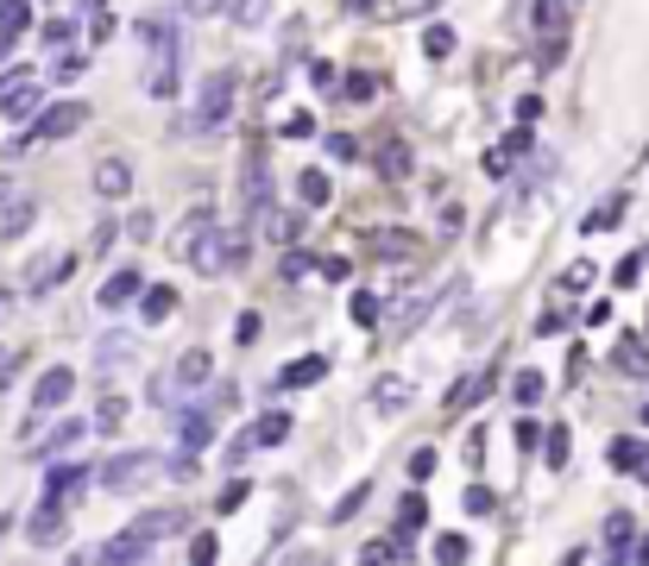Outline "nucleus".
<instances>
[{"mask_svg":"<svg viewBox=\"0 0 649 566\" xmlns=\"http://www.w3.org/2000/svg\"><path fill=\"white\" fill-rule=\"evenodd\" d=\"M139 44L152 51L145 63V95L152 101H171L183 89V39L171 20H139Z\"/></svg>","mask_w":649,"mask_h":566,"instance_id":"1","label":"nucleus"},{"mask_svg":"<svg viewBox=\"0 0 649 566\" xmlns=\"http://www.w3.org/2000/svg\"><path fill=\"white\" fill-rule=\"evenodd\" d=\"M234 101H240V82L227 76V70H215V76L196 89V107H190V120H183V133L221 138L227 133V120H234Z\"/></svg>","mask_w":649,"mask_h":566,"instance_id":"2","label":"nucleus"},{"mask_svg":"<svg viewBox=\"0 0 649 566\" xmlns=\"http://www.w3.org/2000/svg\"><path fill=\"white\" fill-rule=\"evenodd\" d=\"M183 258H190V265H196L202 277L240 271V265H246V234H234V227H209V234H202Z\"/></svg>","mask_w":649,"mask_h":566,"instance_id":"3","label":"nucleus"},{"mask_svg":"<svg viewBox=\"0 0 649 566\" xmlns=\"http://www.w3.org/2000/svg\"><path fill=\"white\" fill-rule=\"evenodd\" d=\"M152 478H164V460H158V453H114V460L101 466V491H114V497H133V491H145Z\"/></svg>","mask_w":649,"mask_h":566,"instance_id":"4","label":"nucleus"},{"mask_svg":"<svg viewBox=\"0 0 649 566\" xmlns=\"http://www.w3.org/2000/svg\"><path fill=\"white\" fill-rule=\"evenodd\" d=\"M272 208V171H265V152H246L240 157V215L253 220V215H265Z\"/></svg>","mask_w":649,"mask_h":566,"instance_id":"5","label":"nucleus"},{"mask_svg":"<svg viewBox=\"0 0 649 566\" xmlns=\"http://www.w3.org/2000/svg\"><path fill=\"white\" fill-rule=\"evenodd\" d=\"M82 126H89V101H51V107L32 114V133L26 138H77Z\"/></svg>","mask_w":649,"mask_h":566,"instance_id":"6","label":"nucleus"},{"mask_svg":"<svg viewBox=\"0 0 649 566\" xmlns=\"http://www.w3.org/2000/svg\"><path fill=\"white\" fill-rule=\"evenodd\" d=\"M39 220V202L26 196V189H0V246H13Z\"/></svg>","mask_w":649,"mask_h":566,"instance_id":"7","label":"nucleus"},{"mask_svg":"<svg viewBox=\"0 0 649 566\" xmlns=\"http://www.w3.org/2000/svg\"><path fill=\"white\" fill-rule=\"evenodd\" d=\"M70 397H77V371H70V366H51L39 384H32V410L51 415V410H63Z\"/></svg>","mask_w":649,"mask_h":566,"instance_id":"8","label":"nucleus"},{"mask_svg":"<svg viewBox=\"0 0 649 566\" xmlns=\"http://www.w3.org/2000/svg\"><path fill=\"white\" fill-rule=\"evenodd\" d=\"M139 535V542L145 547H158V542H171V535H183V528H190V516H183V510H145V516H133V523H126Z\"/></svg>","mask_w":649,"mask_h":566,"instance_id":"9","label":"nucleus"},{"mask_svg":"<svg viewBox=\"0 0 649 566\" xmlns=\"http://www.w3.org/2000/svg\"><path fill=\"white\" fill-rule=\"evenodd\" d=\"M70 271H77V258H70V253H44V258H32V265H26V290H32V296H51Z\"/></svg>","mask_w":649,"mask_h":566,"instance_id":"10","label":"nucleus"},{"mask_svg":"<svg viewBox=\"0 0 649 566\" xmlns=\"http://www.w3.org/2000/svg\"><path fill=\"white\" fill-rule=\"evenodd\" d=\"M435 309H442V290H429V296H410V302H404V309H397L392 321H385V333H392V340H410V333L423 328V321H429Z\"/></svg>","mask_w":649,"mask_h":566,"instance_id":"11","label":"nucleus"},{"mask_svg":"<svg viewBox=\"0 0 649 566\" xmlns=\"http://www.w3.org/2000/svg\"><path fill=\"white\" fill-rule=\"evenodd\" d=\"M63 528H70V510H63V504H39V510H32V523H26V542H32V547H58Z\"/></svg>","mask_w":649,"mask_h":566,"instance_id":"12","label":"nucleus"},{"mask_svg":"<svg viewBox=\"0 0 649 566\" xmlns=\"http://www.w3.org/2000/svg\"><path fill=\"white\" fill-rule=\"evenodd\" d=\"M133 296H145V271H139V265H120V271L101 284V309H126Z\"/></svg>","mask_w":649,"mask_h":566,"instance_id":"13","label":"nucleus"},{"mask_svg":"<svg viewBox=\"0 0 649 566\" xmlns=\"http://www.w3.org/2000/svg\"><path fill=\"white\" fill-rule=\"evenodd\" d=\"M82 491H89V466H51V485H44V504H77Z\"/></svg>","mask_w":649,"mask_h":566,"instance_id":"14","label":"nucleus"},{"mask_svg":"<svg viewBox=\"0 0 649 566\" xmlns=\"http://www.w3.org/2000/svg\"><path fill=\"white\" fill-rule=\"evenodd\" d=\"M39 107H44V101H39V82H32V76L7 82V95H0V114H7V120H32Z\"/></svg>","mask_w":649,"mask_h":566,"instance_id":"15","label":"nucleus"},{"mask_svg":"<svg viewBox=\"0 0 649 566\" xmlns=\"http://www.w3.org/2000/svg\"><path fill=\"white\" fill-rule=\"evenodd\" d=\"M315 378H328V359H322V352H303L296 366H284L272 378V391H303V384H315Z\"/></svg>","mask_w":649,"mask_h":566,"instance_id":"16","label":"nucleus"},{"mask_svg":"<svg viewBox=\"0 0 649 566\" xmlns=\"http://www.w3.org/2000/svg\"><path fill=\"white\" fill-rule=\"evenodd\" d=\"M215 441V410H190L178 422V453H202Z\"/></svg>","mask_w":649,"mask_h":566,"instance_id":"17","label":"nucleus"},{"mask_svg":"<svg viewBox=\"0 0 649 566\" xmlns=\"http://www.w3.org/2000/svg\"><path fill=\"white\" fill-rule=\"evenodd\" d=\"M126 189H133V164H126V157H101L95 164V196L120 202Z\"/></svg>","mask_w":649,"mask_h":566,"instance_id":"18","label":"nucleus"},{"mask_svg":"<svg viewBox=\"0 0 649 566\" xmlns=\"http://www.w3.org/2000/svg\"><path fill=\"white\" fill-rule=\"evenodd\" d=\"M265 239H277V246H296L303 239V208H265Z\"/></svg>","mask_w":649,"mask_h":566,"instance_id":"19","label":"nucleus"},{"mask_svg":"<svg viewBox=\"0 0 649 566\" xmlns=\"http://www.w3.org/2000/svg\"><path fill=\"white\" fill-rule=\"evenodd\" d=\"M209 371H215V366H209V352L190 347L178 359V371H171V384H178V391H202V384H209Z\"/></svg>","mask_w":649,"mask_h":566,"instance_id":"20","label":"nucleus"},{"mask_svg":"<svg viewBox=\"0 0 649 566\" xmlns=\"http://www.w3.org/2000/svg\"><path fill=\"white\" fill-rule=\"evenodd\" d=\"M82 434H89V422H58V429L44 434V441H39L32 453H39V460H58V453H70V447H77Z\"/></svg>","mask_w":649,"mask_h":566,"instance_id":"21","label":"nucleus"},{"mask_svg":"<svg viewBox=\"0 0 649 566\" xmlns=\"http://www.w3.org/2000/svg\"><path fill=\"white\" fill-rule=\"evenodd\" d=\"M530 20H536V32L561 39V32H568V0H536V7H530Z\"/></svg>","mask_w":649,"mask_h":566,"instance_id":"22","label":"nucleus"},{"mask_svg":"<svg viewBox=\"0 0 649 566\" xmlns=\"http://www.w3.org/2000/svg\"><path fill=\"white\" fill-rule=\"evenodd\" d=\"M209 227H215V215H209V208H196V215H183V220H178V239H171V253L183 258V253H190V246H196L202 234H209Z\"/></svg>","mask_w":649,"mask_h":566,"instance_id":"23","label":"nucleus"},{"mask_svg":"<svg viewBox=\"0 0 649 566\" xmlns=\"http://www.w3.org/2000/svg\"><path fill=\"white\" fill-rule=\"evenodd\" d=\"M630 535H637V523H630V510H611V516H606V554H611V560H625Z\"/></svg>","mask_w":649,"mask_h":566,"instance_id":"24","label":"nucleus"},{"mask_svg":"<svg viewBox=\"0 0 649 566\" xmlns=\"http://www.w3.org/2000/svg\"><path fill=\"white\" fill-rule=\"evenodd\" d=\"M328 196H335V183H328L322 171H303V176H296V202H303V208H322Z\"/></svg>","mask_w":649,"mask_h":566,"instance_id":"25","label":"nucleus"},{"mask_svg":"<svg viewBox=\"0 0 649 566\" xmlns=\"http://www.w3.org/2000/svg\"><path fill=\"white\" fill-rule=\"evenodd\" d=\"M171 309H178V290H171V284H145V302H139V315H145V321H164Z\"/></svg>","mask_w":649,"mask_h":566,"instance_id":"26","label":"nucleus"},{"mask_svg":"<svg viewBox=\"0 0 649 566\" xmlns=\"http://www.w3.org/2000/svg\"><path fill=\"white\" fill-rule=\"evenodd\" d=\"M277 441H291V415L284 410L258 415V429H253V447H277Z\"/></svg>","mask_w":649,"mask_h":566,"instance_id":"27","label":"nucleus"},{"mask_svg":"<svg viewBox=\"0 0 649 566\" xmlns=\"http://www.w3.org/2000/svg\"><path fill=\"white\" fill-rule=\"evenodd\" d=\"M378 171L385 176H410V145H404V138H385V145H378Z\"/></svg>","mask_w":649,"mask_h":566,"instance_id":"28","label":"nucleus"},{"mask_svg":"<svg viewBox=\"0 0 649 566\" xmlns=\"http://www.w3.org/2000/svg\"><path fill=\"white\" fill-rule=\"evenodd\" d=\"M26 25H32V7L26 0H0V39H20Z\"/></svg>","mask_w":649,"mask_h":566,"instance_id":"29","label":"nucleus"},{"mask_svg":"<svg viewBox=\"0 0 649 566\" xmlns=\"http://www.w3.org/2000/svg\"><path fill=\"white\" fill-rule=\"evenodd\" d=\"M511 397L524 403V410H536V403H542V371H517V378H511Z\"/></svg>","mask_w":649,"mask_h":566,"instance_id":"30","label":"nucleus"},{"mask_svg":"<svg viewBox=\"0 0 649 566\" xmlns=\"http://www.w3.org/2000/svg\"><path fill=\"white\" fill-rule=\"evenodd\" d=\"M454 25H429V32H423V51H429V58H454Z\"/></svg>","mask_w":649,"mask_h":566,"instance_id":"31","label":"nucleus"},{"mask_svg":"<svg viewBox=\"0 0 649 566\" xmlns=\"http://www.w3.org/2000/svg\"><path fill=\"white\" fill-rule=\"evenodd\" d=\"M618 215H625V196L599 202V208H592V215H587V234H606V227H611V220H618Z\"/></svg>","mask_w":649,"mask_h":566,"instance_id":"32","label":"nucleus"},{"mask_svg":"<svg viewBox=\"0 0 649 566\" xmlns=\"http://www.w3.org/2000/svg\"><path fill=\"white\" fill-rule=\"evenodd\" d=\"M423 516H429V510H423V497H404V504H397V528H404V535H416V528H423Z\"/></svg>","mask_w":649,"mask_h":566,"instance_id":"33","label":"nucleus"},{"mask_svg":"<svg viewBox=\"0 0 649 566\" xmlns=\"http://www.w3.org/2000/svg\"><path fill=\"white\" fill-rule=\"evenodd\" d=\"M126 347H133L126 333H108V340H101V352H95V366H120V359H126Z\"/></svg>","mask_w":649,"mask_h":566,"instance_id":"34","label":"nucleus"},{"mask_svg":"<svg viewBox=\"0 0 649 566\" xmlns=\"http://www.w3.org/2000/svg\"><path fill=\"white\" fill-rule=\"evenodd\" d=\"M227 13H234V25H258L265 20V0H227Z\"/></svg>","mask_w":649,"mask_h":566,"instance_id":"35","label":"nucleus"},{"mask_svg":"<svg viewBox=\"0 0 649 566\" xmlns=\"http://www.w3.org/2000/svg\"><path fill=\"white\" fill-rule=\"evenodd\" d=\"M404 403H410V391H404L397 378H385V384H378V410H404Z\"/></svg>","mask_w":649,"mask_h":566,"instance_id":"36","label":"nucleus"},{"mask_svg":"<svg viewBox=\"0 0 649 566\" xmlns=\"http://www.w3.org/2000/svg\"><path fill=\"white\" fill-rule=\"evenodd\" d=\"M303 271H310V258H303V253H284V258H277V284H296Z\"/></svg>","mask_w":649,"mask_h":566,"instance_id":"37","label":"nucleus"},{"mask_svg":"<svg viewBox=\"0 0 649 566\" xmlns=\"http://www.w3.org/2000/svg\"><path fill=\"white\" fill-rule=\"evenodd\" d=\"M39 39L51 44V51H63V44L77 39V25H70V20H51V25H44V32H39Z\"/></svg>","mask_w":649,"mask_h":566,"instance_id":"38","label":"nucleus"},{"mask_svg":"<svg viewBox=\"0 0 649 566\" xmlns=\"http://www.w3.org/2000/svg\"><path fill=\"white\" fill-rule=\"evenodd\" d=\"M542 453H549V466H568V429H549Z\"/></svg>","mask_w":649,"mask_h":566,"instance_id":"39","label":"nucleus"},{"mask_svg":"<svg viewBox=\"0 0 649 566\" xmlns=\"http://www.w3.org/2000/svg\"><path fill=\"white\" fill-rule=\"evenodd\" d=\"M435 560H467V542L460 535H435Z\"/></svg>","mask_w":649,"mask_h":566,"instance_id":"40","label":"nucleus"},{"mask_svg":"<svg viewBox=\"0 0 649 566\" xmlns=\"http://www.w3.org/2000/svg\"><path fill=\"white\" fill-rule=\"evenodd\" d=\"M373 95H378V76H366V70L347 76V101H373Z\"/></svg>","mask_w":649,"mask_h":566,"instance_id":"41","label":"nucleus"},{"mask_svg":"<svg viewBox=\"0 0 649 566\" xmlns=\"http://www.w3.org/2000/svg\"><path fill=\"white\" fill-rule=\"evenodd\" d=\"M618 366L625 371H649V352L637 347V340H625V347H618Z\"/></svg>","mask_w":649,"mask_h":566,"instance_id":"42","label":"nucleus"},{"mask_svg":"<svg viewBox=\"0 0 649 566\" xmlns=\"http://www.w3.org/2000/svg\"><path fill=\"white\" fill-rule=\"evenodd\" d=\"M120 234H126V239H139V246H145V239H152V208H139V215L126 220V227H120Z\"/></svg>","mask_w":649,"mask_h":566,"instance_id":"43","label":"nucleus"},{"mask_svg":"<svg viewBox=\"0 0 649 566\" xmlns=\"http://www.w3.org/2000/svg\"><path fill=\"white\" fill-rule=\"evenodd\" d=\"M530 120H524V126H511V133H505V157H517V152H530Z\"/></svg>","mask_w":649,"mask_h":566,"instance_id":"44","label":"nucleus"},{"mask_svg":"<svg viewBox=\"0 0 649 566\" xmlns=\"http://www.w3.org/2000/svg\"><path fill=\"white\" fill-rule=\"evenodd\" d=\"M120 415H126V403H120V397H108V403L95 410V429H120Z\"/></svg>","mask_w":649,"mask_h":566,"instance_id":"45","label":"nucleus"},{"mask_svg":"<svg viewBox=\"0 0 649 566\" xmlns=\"http://www.w3.org/2000/svg\"><path fill=\"white\" fill-rule=\"evenodd\" d=\"M435 0H392V7H385V13H392V20H416V13H429Z\"/></svg>","mask_w":649,"mask_h":566,"instance_id":"46","label":"nucleus"},{"mask_svg":"<svg viewBox=\"0 0 649 566\" xmlns=\"http://www.w3.org/2000/svg\"><path fill=\"white\" fill-rule=\"evenodd\" d=\"M354 321H366V328L378 321V296H373V290H359V296H354Z\"/></svg>","mask_w":649,"mask_h":566,"instance_id":"47","label":"nucleus"},{"mask_svg":"<svg viewBox=\"0 0 649 566\" xmlns=\"http://www.w3.org/2000/svg\"><path fill=\"white\" fill-rule=\"evenodd\" d=\"M246 460H253V434H240V441H227V466H246Z\"/></svg>","mask_w":649,"mask_h":566,"instance_id":"48","label":"nucleus"},{"mask_svg":"<svg viewBox=\"0 0 649 566\" xmlns=\"http://www.w3.org/2000/svg\"><path fill=\"white\" fill-rule=\"evenodd\" d=\"M190 20H209V13H227V0H183Z\"/></svg>","mask_w":649,"mask_h":566,"instance_id":"49","label":"nucleus"},{"mask_svg":"<svg viewBox=\"0 0 649 566\" xmlns=\"http://www.w3.org/2000/svg\"><path fill=\"white\" fill-rule=\"evenodd\" d=\"M234 340H240V347H253V340H258V315H253V309L234 321Z\"/></svg>","mask_w":649,"mask_h":566,"instance_id":"50","label":"nucleus"},{"mask_svg":"<svg viewBox=\"0 0 649 566\" xmlns=\"http://www.w3.org/2000/svg\"><path fill=\"white\" fill-rule=\"evenodd\" d=\"M246 497H253V485H246V478H234V485L221 491V510H240Z\"/></svg>","mask_w":649,"mask_h":566,"instance_id":"51","label":"nucleus"},{"mask_svg":"<svg viewBox=\"0 0 649 566\" xmlns=\"http://www.w3.org/2000/svg\"><path fill=\"white\" fill-rule=\"evenodd\" d=\"M114 239H120V227H114V220H101V227H95V239H89V253H108Z\"/></svg>","mask_w":649,"mask_h":566,"instance_id":"52","label":"nucleus"},{"mask_svg":"<svg viewBox=\"0 0 649 566\" xmlns=\"http://www.w3.org/2000/svg\"><path fill=\"white\" fill-rule=\"evenodd\" d=\"M310 76H315V89H322V95H335V89H341V82H335V63H315Z\"/></svg>","mask_w":649,"mask_h":566,"instance_id":"53","label":"nucleus"},{"mask_svg":"<svg viewBox=\"0 0 649 566\" xmlns=\"http://www.w3.org/2000/svg\"><path fill=\"white\" fill-rule=\"evenodd\" d=\"M467 510H473V516H486V510H493V491L473 485V491H467Z\"/></svg>","mask_w":649,"mask_h":566,"instance_id":"54","label":"nucleus"},{"mask_svg":"<svg viewBox=\"0 0 649 566\" xmlns=\"http://www.w3.org/2000/svg\"><path fill=\"white\" fill-rule=\"evenodd\" d=\"M587 284H592V265H574V271L561 277V290H587Z\"/></svg>","mask_w":649,"mask_h":566,"instance_id":"55","label":"nucleus"},{"mask_svg":"<svg viewBox=\"0 0 649 566\" xmlns=\"http://www.w3.org/2000/svg\"><path fill=\"white\" fill-rule=\"evenodd\" d=\"M517 447L536 453V447H542V429H536V422H524V429H517Z\"/></svg>","mask_w":649,"mask_h":566,"instance_id":"56","label":"nucleus"},{"mask_svg":"<svg viewBox=\"0 0 649 566\" xmlns=\"http://www.w3.org/2000/svg\"><path fill=\"white\" fill-rule=\"evenodd\" d=\"M328 152H335V157H354L359 145H354V138H347V133H328Z\"/></svg>","mask_w":649,"mask_h":566,"instance_id":"57","label":"nucleus"},{"mask_svg":"<svg viewBox=\"0 0 649 566\" xmlns=\"http://www.w3.org/2000/svg\"><path fill=\"white\" fill-rule=\"evenodd\" d=\"M429 472H435V453L423 447V453H416V460H410V478H429Z\"/></svg>","mask_w":649,"mask_h":566,"instance_id":"58","label":"nucleus"},{"mask_svg":"<svg viewBox=\"0 0 649 566\" xmlns=\"http://www.w3.org/2000/svg\"><path fill=\"white\" fill-rule=\"evenodd\" d=\"M625 560H649V535H643V542H630V547H625Z\"/></svg>","mask_w":649,"mask_h":566,"instance_id":"59","label":"nucleus"},{"mask_svg":"<svg viewBox=\"0 0 649 566\" xmlns=\"http://www.w3.org/2000/svg\"><path fill=\"white\" fill-rule=\"evenodd\" d=\"M630 472H637V478H649V447H637V460H630Z\"/></svg>","mask_w":649,"mask_h":566,"instance_id":"60","label":"nucleus"},{"mask_svg":"<svg viewBox=\"0 0 649 566\" xmlns=\"http://www.w3.org/2000/svg\"><path fill=\"white\" fill-rule=\"evenodd\" d=\"M341 7H347V13H373L378 0H341Z\"/></svg>","mask_w":649,"mask_h":566,"instance_id":"61","label":"nucleus"},{"mask_svg":"<svg viewBox=\"0 0 649 566\" xmlns=\"http://www.w3.org/2000/svg\"><path fill=\"white\" fill-rule=\"evenodd\" d=\"M7 44H13V39H0V51H7Z\"/></svg>","mask_w":649,"mask_h":566,"instance_id":"62","label":"nucleus"}]
</instances>
